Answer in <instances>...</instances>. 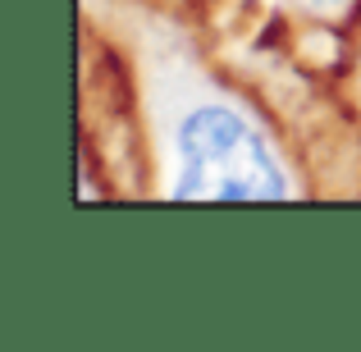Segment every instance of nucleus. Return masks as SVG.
<instances>
[{
    "label": "nucleus",
    "mask_w": 361,
    "mask_h": 352,
    "mask_svg": "<svg viewBox=\"0 0 361 352\" xmlns=\"http://www.w3.org/2000/svg\"><path fill=\"white\" fill-rule=\"evenodd\" d=\"M311 5H320V9H338V5H348V0H311Z\"/></svg>",
    "instance_id": "nucleus-2"
},
{
    "label": "nucleus",
    "mask_w": 361,
    "mask_h": 352,
    "mask_svg": "<svg viewBox=\"0 0 361 352\" xmlns=\"http://www.w3.org/2000/svg\"><path fill=\"white\" fill-rule=\"evenodd\" d=\"M178 174L169 183L174 202H283L293 197L288 174L279 169L265 138L233 106L188 110L174 133Z\"/></svg>",
    "instance_id": "nucleus-1"
}]
</instances>
